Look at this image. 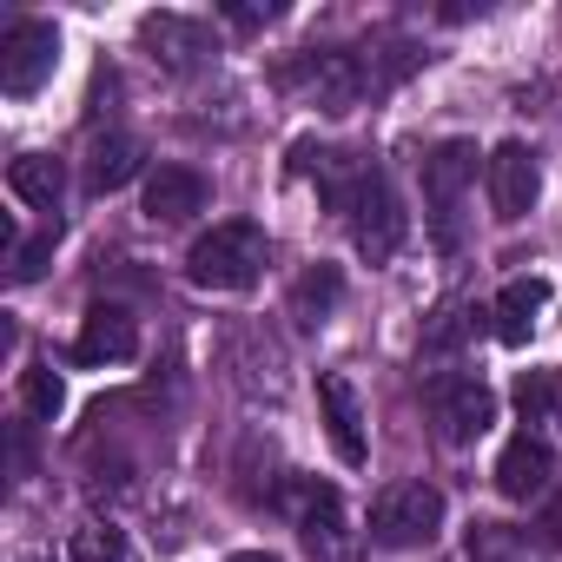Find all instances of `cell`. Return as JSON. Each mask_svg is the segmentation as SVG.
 Here are the masks:
<instances>
[{
    "label": "cell",
    "mask_w": 562,
    "mask_h": 562,
    "mask_svg": "<svg viewBox=\"0 0 562 562\" xmlns=\"http://www.w3.org/2000/svg\"><path fill=\"white\" fill-rule=\"evenodd\" d=\"M265 258H271L265 225H251V218H225V225H212V232L192 238V251H186V278H192L199 292H251V285H258V271H265Z\"/></svg>",
    "instance_id": "1"
},
{
    "label": "cell",
    "mask_w": 562,
    "mask_h": 562,
    "mask_svg": "<svg viewBox=\"0 0 562 562\" xmlns=\"http://www.w3.org/2000/svg\"><path fill=\"white\" fill-rule=\"evenodd\" d=\"M338 299H345V271L338 265H318V271H305L299 285H292V318L299 325H325L338 312Z\"/></svg>",
    "instance_id": "18"
},
{
    "label": "cell",
    "mask_w": 562,
    "mask_h": 562,
    "mask_svg": "<svg viewBox=\"0 0 562 562\" xmlns=\"http://www.w3.org/2000/svg\"><path fill=\"white\" fill-rule=\"evenodd\" d=\"M549 476H555V450H549L536 430H522V437H509V443H503V457H496V490H503L509 503L542 496V490H549Z\"/></svg>",
    "instance_id": "12"
},
{
    "label": "cell",
    "mask_w": 562,
    "mask_h": 562,
    "mask_svg": "<svg viewBox=\"0 0 562 562\" xmlns=\"http://www.w3.org/2000/svg\"><path fill=\"white\" fill-rule=\"evenodd\" d=\"M470 186H476V146L470 139H443L424 159V205H430V225H437L443 251H457V238H463V192Z\"/></svg>",
    "instance_id": "3"
},
{
    "label": "cell",
    "mask_w": 562,
    "mask_h": 562,
    "mask_svg": "<svg viewBox=\"0 0 562 562\" xmlns=\"http://www.w3.org/2000/svg\"><path fill=\"white\" fill-rule=\"evenodd\" d=\"M139 351V325L126 305H93L80 318V338H74V358L80 364H126Z\"/></svg>",
    "instance_id": "11"
},
{
    "label": "cell",
    "mask_w": 562,
    "mask_h": 562,
    "mask_svg": "<svg viewBox=\"0 0 562 562\" xmlns=\"http://www.w3.org/2000/svg\"><path fill=\"white\" fill-rule=\"evenodd\" d=\"M490 205H496V218L503 225H516V218H529V205H536V192H542V166H536V153L522 146V139H503L496 153H490Z\"/></svg>",
    "instance_id": "9"
},
{
    "label": "cell",
    "mask_w": 562,
    "mask_h": 562,
    "mask_svg": "<svg viewBox=\"0 0 562 562\" xmlns=\"http://www.w3.org/2000/svg\"><path fill=\"white\" fill-rule=\"evenodd\" d=\"M225 562H285V555H271V549H245V555H225Z\"/></svg>",
    "instance_id": "24"
},
{
    "label": "cell",
    "mask_w": 562,
    "mask_h": 562,
    "mask_svg": "<svg viewBox=\"0 0 562 562\" xmlns=\"http://www.w3.org/2000/svg\"><path fill=\"white\" fill-rule=\"evenodd\" d=\"M47 258H54V232H41V238H21V245L8 251V278H14V285H34V278L47 271Z\"/></svg>",
    "instance_id": "22"
},
{
    "label": "cell",
    "mask_w": 562,
    "mask_h": 562,
    "mask_svg": "<svg viewBox=\"0 0 562 562\" xmlns=\"http://www.w3.org/2000/svg\"><path fill=\"white\" fill-rule=\"evenodd\" d=\"M430 411H437V424H443L450 443H476L496 424V391L483 378H470V371H450V378L430 384Z\"/></svg>",
    "instance_id": "7"
},
{
    "label": "cell",
    "mask_w": 562,
    "mask_h": 562,
    "mask_svg": "<svg viewBox=\"0 0 562 562\" xmlns=\"http://www.w3.org/2000/svg\"><path fill=\"white\" fill-rule=\"evenodd\" d=\"M278 509H285V516L305 529L312 555H325V562H345V555H351L345 496H338L331 483H318V476H285V490H278Z\"/></svg>",
    "instance_id": "5"
},
{
    "label": "cell",
    "mask_w": 562,
    "mask_h": 562,
    "mask_svg": "<svg viewBox=\"0 0 562 562\" xmlns=\"http://www.w3.org/2000/svg\"><path fill=\"white\" fill-rule=\"evenodd\" d=\"M292 80L312 87V100L331 106V113H345V106L364 100V67H358L351 54H305V60L292 67Z\"/></svg>",
    "instance_id": "13"
},
{
    "label": "cell",
    "mask_w": 562,
    "mask_h": 562,
    "mask_svg": "<svg viewBox=\"0 0 562 562\" xmlns=\"http://www.w3.org/2000/svg\"><path fill=\"white\" fill-rule=\"evenodd\" d=\"M192 212H205V172H192V166H153L146 172V218L153 225H179Z\"/></svg>",
    "instance_id": "14"
},
{
    "label": "cell",
    "mask_w": 562,
    "mask_h": 562,
    "mask_svg": "<svg viewBox=\"0 0 562 562\" xmlns=\"http://www.w3.org/2000/svg\"><path fill=\"white\" fill-rule=\"evenodd\" d=\"M542 305H549V285H542V278H509V285L496 292V305H490V318H496V345H529Z\"/></svg>",
    "instance_id": "15"
},
{
    "label": "cell",
    "mask_w": 562,
    "mask_h": 562,
    "mask_svg": "<svg viewBox=\"0 0 562 562\" xmlns=\"http://www.w3.org/2000/svg\"><path fill=\"white\" fill-rule=\"evenodd\" d=\"M21 404H27V417L54 424V417L67 411V384H60V371H54V364H34V371L21 378Z\"/></svg>",
    "instance_id": "20"
},
{
    "label": "cell",
    "mask_w": 562,
    "mask_h": 562,
    "mask_svg": "<svg viewBox=\"0 0 562 562\" xmlns=\"http://www.w3.org/2000/svg\"><path fill=\"white\" fill-rule=\"evenodd\" d=\"M139 139L133 133H100L93 146H87V192L93 199H106V192H120L133 172H139Z\"/></svg>",
    "instance_id": "16"
},
{
    "label": "cell",
    "mask_w": 562,
    "mask_h": 562,
    "mask_svg": "<svg viewBox=\"0 0 562 562\" xmlns=\"http://www.w3.org/2000/svg\"><path fill=\"white\" fill-rule=\"evenodd\" d=\"M54 67H60V27L54 21H14L8 34H0V87H8L14 100H27V93H41L47 80H54Z\"/></svg>",
    "instance_id": "6"
},
{
    "label": "cell",
    "mask_w": 562,
    "mask_h": 562,
    "mask_svg": "<svg viewBox=\"0 0 562 562\" xmlns=\"http://www.w3.org/2000/svg\"><path fill=\"white\" fill-rule=\"evenodd\" d=\"M443 529V490L437 483H397L371 503V542L378 549H424Z\"/></svg>",
    "instance_id": "4"
},
{
    "label": "cell",
    "mask_w": 562,
    "mask_h": 562,
    "mask_svg": "<svg viewBox=\"0 0 562 562\" xmlns=\"http://www.w3.org/2000/svg\"><path fill=\"white\" fill-rule=\"evenodd\" d=\"M8 186H14V199H21V205L54 212V205H60V192H67V172H60V159H54V153H21V159L8 166Z\"/></svg>",
    "instance_id": "17"
},
{
    "label": "cell",
    "mask_w": 562,
    "mask_h": 562,
    "mask_svg": "<svg viewBox=\"0 0 562 562\" xmlns=\"http://www.w3.org/2000/svg\"><path fill=\"white\" fill-rule=\"evenodd\" d=\"M67 562H133V542H126V529L120 522H80L74 536H67Z\"/></svg>",
    "instance_id": "19"
},
{
    "label": "cell",
    "mask_w": 562,
    "mask_h": 562,
    "mask_svg": "<svg viewBox=\"0 0 562 562\" xmlns=\"http://www.w3.org/2000/svg\"><path fill=\"white\" fill-rule=\"evenodd\" d=\"M139 47H146L159 67L192 74V67H205V54H212V27L192 21V14H146V21H139Z\"/></svg>",
    "instance_id": "10"
},
{
    "label": "cell",
    "mask_w": 562,
    "mask_h": 562,
    "mask_svg": "<svg viewBox=\"0 0 562 562\" xmlns=\"http://www.w3.org/2000/svg\"><path fill=\"white\" fill-rule=\"evenodd\" d=\"M555 404H562L555 371H522V378H516V411H522V424H542Z\"/></svg>",
    "instance_id": "21"
},
{
    "label": "cell",
    "mask_w": 562,
    "mask_h": 562,
    "mask_svg": "<svg viewBox=\"0 0 562 562\" xmlns=\"http://www.w3.org/2000/svg\"><path fill=\"white\" fill-rule=\"evenodd\" d=\"M318 411H325V437L338 450L345 470H364L371 463V437H364V404H358V384L345 371H325L318 378Z\"/></svg>",
    "instance_id": "8"
},
{
    "label": "cell",
    "mask_w": 562,
    "mask_h": 562,
    "mask_svg": "<svg viewBox=\"0 0 562 562\" xmlns=\"http://www.w3.org/2000/svg\"><path fill=\"white\" fill-rule=\"evenodd\" d=\"M338 218L351 225V245L371 258V265H384V258H397V245H404V232H411V218H404V199H397V186L364 159V172H358V186L345 192V205H338Z\"/></svg>",
    "instance_id": "2"
},
{
    "label": "cell",
    "mask_w": 562,
    "mask_h": 562,
    "mask_svg": "<svg viewBox=\"0 0 562 562\" xmlns=\"http://www.w3.org/2000/svg\"><path fill=\"white\" fill-rule=\"evenodd\" d=\"M225 21L232 27H265V21H278V8L265 0V8H225Z\"/></svg>",
    "instance_id": "23"
}]
</instances>
